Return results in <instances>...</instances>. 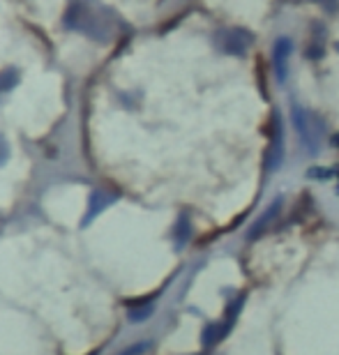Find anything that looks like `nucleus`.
I'll list each match as a JSON object with an SVG mask.
<instances>
[{"mask_svg": "<svg viewBox=\"0 0 339 355\" xmlns=\"http://www.w3.org/2000/svg\"><path fill=\"white\" fill-rule=\"evenodd\" d=\"M65 24L72 31L97 42H111L118 33V19L100 0H69Z\"/></svg>", "mask_w": 339, "mask_h": 355, "instance_id": "nucleus-1", "label": "nucleus"}, {"mask_svg": "<svg viewBox=\"0 0 339 355\" xmlns=\"http://www.w3.org/2000/svg\"><path fill=\"white\" fill-rule=\"evenodd\" d=\"M291 116H293V125L300 134L302 144H305L309 153L316 155L321 148V139H323V123L314 116V113L302 109V106H293Z\"/></svg>", "mask_w": 339, "mask_h": 355, "instance_id": "nucleus-2", "label": "nucleus"}, {"mask_svg": "<svg viewBox=\"0 0 339 355\" xmlns=\"http://www.w3.org/2000/svg\"><path fill=\"white\" fill-rule=\"evenodd\" d=\"M243 302H245V297H238L236 302H231V304H229V311H226V316H224V321H222V323L208 325V328L203 330V344H206V346H213V344L220 342V339H224L226 335H229L231 328H233V323H236V318H238L240 304H243Z\"/></svg>", "mask_w": 339, "mask_h": 355, "instance_id": "nucleus-3", "label": "nucleus"}, {"mask_svg": "<svg viewBox=\"0 0 339 355\" xmlns=\"http://www.w3.org/2000/svg\"><path fill=\"white\" fill-rule=\"evenodd\" d=\"M252 42L254 37L247 31H243V28H231V31H224L220 35V46L226 53H236V55L245 53Z\"/></svg>", "mask_w": 339, "mask_h": 355, "instance_id": "nucleus-4", "label": "nucleus"}, {"mask_svg": "<svg viewBox=\"0 0 339 355\" xmlns=\"http://www.w3.org/2000/svg\"><path fill=\"white\" fill-rule=\"evenodd\" d=\"M293 53V42L288 37H279L275 42V53H272V62H275V72H277L279 81H286L288 76V58Z\"/></svg>", "mask_w": 339, "mask_h": 355, "instance_id": "nucleus-5", "label": "nucleus"}, {"mask_svg": "<svg viewBox=\"0 0 339 355\" xmlns=\"http://www.w3.org/2000/svg\"><path fill=\"white\" fill-rule=\"evenodd\" d=\"M281 157H284V130H281L279 120L275 118V127H272V146L270 150H268V171H275V168L279 166Z\"/></svg>", "mask_w": 339, "mask_h": 355, "instance_id": "nucleus-6", "label": "nucleus"}, {"mask_svg": "<svg viewBox=\"0 0 339 355\" xmlns=\"http://www.w3.org/2000/svg\"><path fill=\"white\" fill-rule=\"evenodd\" d=\"M113 201H116V196H109V194H102V191H95V194L90 196V208L86 212V219H83V226L93 222V219L100 215V212L107 208L109 203H113Z\"/></svg>", "mask_w": 339, "mask_h": 355, "instance_id": "nucleus-7", "label": "nucleus"}, {"mask_svg": "<svg viewBox=\"0 0 339 355\" xmlns=\"http://www.w3.org/2000/svg\"><path fill=\"white\" fill-rule=\"evenodd\" d=\"M19 74L14 72V69H5V72H0V92L3 90H10L14 83H17Z\"/></svg>", "mask_w": 339, "mask_h": 355, "instance_id": "nucleus-8", "label": "nucleus"}, {"mask_svg": "<svg viewBox=\"0 0 339 355\" xmlns=\"http://www.w3.org/2000/svg\"><path fill=\"white\" fill-rule=\"evenodd\" d=\"M148 344H150V342H139V344L130 346L127 351H123L120 355H141V353H146V351H148Z\"/></svg>", "mask_w": 339, "mask_h": 355, "instance_id": "nucleus-9", "label": "nucleus"}, {"mask_svg": "<svg viewBox=\"0 0 339 355\" xmlns=\"http://www.w3.org/2000/svg\"><path fill=\"white\" fill-rule=\"evenodd\" d=\"M7 159V144H5V139L0 137V164Z\"/></svg>", "mask_w": 339, "mask_h": 355, "instance_id": "nucleus-10", "label": "nucleus"}]
</instances>
